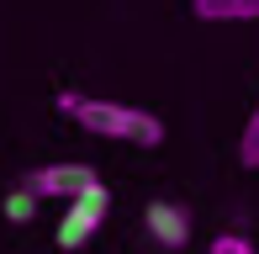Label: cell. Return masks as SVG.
Wrapping results in <instances>:
<instances>
[{
    "label": "cell",
    "instance_id": "1",
    "mask_svg": "<svg viewBox=\"0 0 259 254\" xmlns=\"http://www.w3.org/2000/svg\"><path fill=\"white\" fill-rule=\"evenodd\" d=\"M58 111H69L85 133L96 138H122V143H138V148H159L164 143V122L143 106H122V101H96V96H74L64 90L58 96Z\"/></svg>",
    "mask_w": 259,
    "mask_h": 254
},
{
    "label": "cell",
    "instance_id": "2",
    "mask_svg": "<svg viewBox=\"0 0 259 254\" xmlns=\"http://www.w3.org/2000/svg\"><path fill=\"white\" fill-rule=\"evenodd\" d=\"M106 206H111V191L106 186H90L85 196H74L69 212H64V223H58V249L74 254L79 244H90L96 228H101V217H106Z\"/></svg>",
    "mask_w": 259,
    "mask_h": 254
},
{
    "label": "cell",
    "instance_id": "3",
    "mask_svg": "<svg viewBox=\"0 0 259 254\" xmlns=\"http://www.w3.org/2000/svg\"><path fill=\"white\" fill-rule=\"evenodd\" d=\"M21 186L37 196V201H48V196H53V201H74V196H85L90 186H101V175H96L90 164H69V159H64V164H42V170H32Z\"/></svg>",
    "mask_w": 259,
    "mask_h": 254
},
{
    "label": "cell",
    "instance_id": "4",
    "mask_svg": "<svg viewBox=\"0 0 259 254\" xmlns=\"http://www.w3.org/2000/svg\"><path fill=\"white\" fill-rule=\"evenodd\" d=\"M143 228H148V238L164 244V249H185L191 244V212H185L180 201H148Z\"/></svg>",
    "mask_w": 259,
    "mask_h": 254
},
{
    "label": "cell",
    "instance_id": "5",
    "mask_svg": "<svg viewBox=\"0 0 259 254\" xmlns=\"http://www.w3.org/2000/svg\"><path fill=\"white\" fill-rule=\"evenodd\" d=\"M201 21H259V0H191Z\"/></svg>",
    "mask_w": 259,
    "mask_h": 254
},
{
    "label": "cell",
    "instance_id": "6",
    "mask_svg": "<svg viewBox=\"0 0 259 254\" xmlns=\"http://www.w3.org/2000/svg\"><path fill=\"white\" fill-rule=\"evenodd\" d=\"M238 159H243V170H259V101H254L249 127H243V138H238Z\"/></svg>",
    "mask_w": 259,
    "mask_h": 254
},
{
    "label": "cell",
    "instance_id": "7",
    "mask_svg": "<svg viewBox=\"0 0 259 254\" xmlns=\"http://www.w3.org/2000/svg\"><path fill=\"white\" fill-rule=\"evenodd\" d=\"M32 212H37V196H32L27 186H16L6 196V217H11V223H32Z\"/></svg>",
    "mask_w": 259,
    "mask_h": 254
},
{
    "label": "cell",
    "instance_id": "8",
    "mask_svg": "<svg viewBox=\"0 0 259 254\" xmlns=\"http://www.w3.org/2000/svg\"><path fill=\"white\" fill-rule=\"evenodd\" d=\"M211 254H259V249L243 233H217V238H211Z\"/></svg>",
    "mask_w": 259,
    "mask_h": 254
}]
</instances>
